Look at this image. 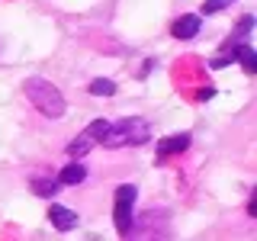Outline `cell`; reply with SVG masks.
<instances>
[{
  "label": "cell",
  "mask_w": 257,
  "mask_h": 241,
  "mask_svg": "<svg viewBox=\"0 0 257 241\" xmlns=\"http://www.w3.org/2000/svg\"><path fill=\"white\" fill-rule=\"evenodd\" d=\"M48 219H52V225H55L58 231H71V228H77V212H74V209H68V206L52 203V206H48Z\"/></svg>",
  "instance_id": "cell-6"
},
{
  "label": "cell",
  "mask_w": 257,
  "mask_h": 241,
  "mask_svg": "<svg viewBox=\"0 0 257 241\" xmlns=\"http://www.w3.org/2000/svg\"><path fill=\"white\" fill-rule=\"evenodd\" d=\"M199 26H203V20H199L196 13L177 16L174 26H171V36H174V39H193V36H199Z\"/></svg>",
  "instance_id": "cell-7"
},
{
  "label": "cell",
  "mask_w": 257,
  "mask_h": 241,
  "mask_svg": "<svg viewBox=\"0 0 257 241\" xmlns=\"http://www.w3.org/2000/svg\"><path fill=\"white\" fill-rule=\"evenodd\" d=\"M135 199H139V187L135 183H122L112 193V222H116L119 235H125L135 222Z\"/></svg>",
  "instance_id": "cell-3"
},
{
  "label": "cell",
  "mask_w": 257,
  "mask_h": 241,
  "mask_svg": "<svg viewBox=\"0 0 257 241\" xmlns=\"http://www.w3.org/2000/svg\"><path fill=\"white\" fill-rule=\"evenodd\" d=\"M23 90H26V96H29L32 106L42 112V116H48V119H61L64 109H68V103H64L61 90L52 84V80H45V77H29Z\"/></svg>",
  "instance_id": "cell-1"
},
{
  "label": "cell",
  "mask_w": 257,
  "mask_h": 241,
  "mask_svg": "<svg viewBox=\"0 0 257 241\" xmlns=\"http://www.w3.org/2000/svg\"><path fill=\"white\" fill-rule=\"evenodd\" d=\"M235 61H241V68H244V74H254L257 71V52L247 42H241L238 45V58Z\"/></svg>",
  "instance_id": "cell-10"
},
{
  "label": "cell",
  "mask_w": 257,
  "mask_h": 241,
  "mask_svg": "<svg viewBox=\"0 0 257 241\" xmlns=\"http://www.w3.org/2000/svg\"><path fill=\"white\" fill-rule=\"evenodd\" d=\"M187 148H190V135H187V132H177V135H167V139H161V142H158L155 155L164 161V158L180 155V151H187Z\"/></svg>",
  "instance_id": "cell-5"
},
{
  "label": "cell",
  "mask_w": 257,
  "mask_h": 241,
  "mask_svg": "<svg viewBox=\"0 0 257 241\" xmlns=\"http://www.w3.org/2000/svg\"><path fill=\"white\" fill-rule=\"evenodd\" d=\"M148 139H151L148 119L128 116V119H119V123H109V132L103 135L100 145H106V148H122V145H145Z\"/></svg>",
  "instance_id": "cell-2"
},
{
  "label": "cell",
  "mask_w": 257,
  "mask_h": 241,
  "mask_svg": "<svg viewBox=\"0 0 257 241\" xmlns=\"http://www.w3.org/2000/svg\"><path fill=\"white\" fill-rule=\"evenodd\" d=\"M84 180H87V167L80 164V161H71V164L61 167V174H58L61 187H77V183H84Z\"/></svg>",
  "instance_id": "cell-8"
},
{
  "label": "cell",
  "mask_w": 257,
  "mask_h": 241,
  "mask_svg": "<svg viewBox=\"0 0 257 241\" xmlns=\"http://www.w3.org/2000/svg\"><path fill=\"white\" fill-rule=\"evenodd\" d=\"M106 132H109V123H106V119H93V123L87 126V135H90L93 142H103V135H106Z\"/></svg>",
  "instance_id": "cell-13"
},
{
  "label": "cell",
  "mask_w": 257,
  "mask_h": 241,
  "mask_svg": "<svg viewBox=\"0 0 257 241\" xmlns=\"http://www.w3.org/2000/svg\"><path fill=\"white\" fill-rule=\"evenodd\" d=\"M235 0H203V13L206 16H212V13H219V10H225V7H231Z\"/></svg>",
  "instance_id": "cell-14"
},
{
  "label": "cell",
  "mask_w": 257,
  "mask_h": 241,
  "mask_svg": "<svg viewBox=\"0 0 257 241\" xmlns=\"http://www.w3.org/2000/svg\"><path fill=\"white\" fill-rule=\"evenodd\" d=\"M122 238L125 241H167V222H164V215H158V222H155V212H148L139 222H132V228Z\"/></svg>",
  "instance_id": "cell-4"
},
{
  "label": "cell",
  "mask_w": 257,
  "mask_h": 241,
  "mask_svg": "<svg viewBox=\"0 0 257 241\" xmlns=\"http://www.w3.org/2000/svg\"><path fill=\"white\" fill-rule=\"evenodd\" d=\"M93 145H96V142H93V139H90V135H87V132H84V135H77V139H74V142H71V145H68V155H71V161H77V158H84V155H87V151H90V148H93Z\"/></svg>",
  "instance_id": "cell-11"
},
{
  "label": "cell",
  "mask_w": 257,
  "mask_h": 241,
  "mask_svg": "<svg viewBox=\"0 0 257 241\" xmlns=\"http://www.w3.org/2000/svg\"><path fill=\"white\" fill-rule=\"evenodd\" d=\"M32 193H36V196H42V199H55V193L61 190V183L58 180H48V177H32Z\"/></svg>",
  "instance_id": "cell-9"
},
{
  "label": "cell",
  "mask_w": 257,
  "mask_h": 241,
  "mask_svg": "<svg viewBox=\"0 0 257 241\" xmlns=\"http://www.w3.org/2000/svg\"><path fill=\"white\" fill-rule=\"evenodd\" d=\"M93 96H112L116 93V84L112 80H106V77H96V80H90V87H87Z\"/></svg>",
  "instance_id": "cell-12"
}]
</instances>
